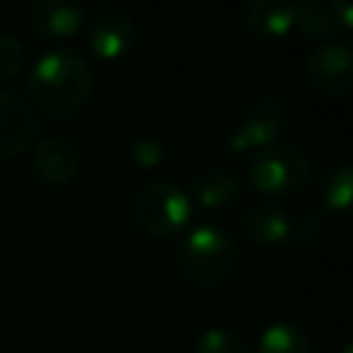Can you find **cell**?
<instances>
[{
  "label": "cell",
  "instance_id": "1",
  "mask_svg": "<svg viewBox=\"0 0 353 353\" xmlns=\"http://www.w3.org/2000/svg\"><path fill=\"white\" fill-rule=\"evenodd\" d=\"M25 88L44 116L69 119L88 105L94 94V74L80 52L69 47H50L28 69Z\"/></svg>",
  "mask_w": 353,
  "mask_h": 353
},
{
  "label": "cell",
  "instance_id": "2",
  "mask_svg": "<svg viewBox=\"0 0 353 353\" xmlns=\"http://www.w3.org/2000/svg\"><path fill=\"white\" fill-rule=\"evenodd\" d=\"M237 262H240V248L234 237L215 223H201L190 229V234L179 248V268L199 287L226 284L234 276Z\"/></svg>",
  "mask_w": 353,
  "mask_h": 353
},
{
  "label": "cell",
  "instance_id": "3",
  "mask_svg": "<svg viewBox=\"0 0 353 353\" xmlns=\"http://www.w3.org/2000/svg\"><path fill=\"white\" fill-rule=\"evenodd\" d=\"M312 179V160L292 143H273L248 160V182L270 201L301 193Z\"/></svg>",
  "mask_w": 353,
  "mask_h": 353
},
{
  "label": "cell",
  "instance_id": "4",
  "mask_svg": "<svg viewBox=\"0 0 353 353\" xmlns=\"http://www.w3.org/2000/svg\"><path fill=\"white\" fill-rule=\"evenodd\" d=\"M130 215L138 229L152 237H171L182 232L193 218V204L182 188L165 179H154L141 185L132 193Z\"/></svg>",
  "mask_w": 353,
  "mask_h": 353
},
{
  "label": "cell",
  "instance_id": "5",
  "mask_svg": "<svg viewBox=\"0 0 353 353\" xmlns=\"http://www.w3.org/2000/svg\"><path fill=\"white\" fill-rule=\"evenodd\" d=\"M287 124L281 102L262 91L243 102L237 121L229 132V149L232 152H259L265 146H273Z\"/></svg>",
  "mask_w": 353,
  "mask_h": 353
},
{
  "label": "cell",
  "instance_id": "6",
  "mask_svg": "<svg viewBox=\"0 0 353 353\" xmlns=\"http://www.w3.org/2000/svg\"><path fill=\"white\" fill-rule=\"evenodd\" d=\"M306 77L325 97H345L353 88V47L345 39L317 44L306 58Z\"/></svg>",
  "mask_w": 353,
  "mask_h": 353
},
{
  "label": "cell",
  "instance_id": "7",
  "mask_svg": "<svg viewBox=\"0 0 353 353\" xmlns=\"http://www.w3.org/2000/svg\"><path fill=\"white\" fill-rule=\"evenodd\" d=\"M135 22L121 11H102L85 25V47L99 61H116L135 44Z\"/></svg>",
  "mask_w": 353,
  "mask_h": 353
},
{
  "label": "cell",
  "instance_id": "8",
  "mask_svg": "<svg viewBox=\"0 0 353 353\" xmlns=\"http://www.w3.org/2000/svg\"><path fill=\"white\" fill-rule=\"evenodd\" d=\"M83 157L63 135H47L33 149V171L50 188H66L80 176Z\"/></svg>",
  "mask_w": 353,
  "mask_h": 353
},
{
  "label": "cell",
  "instance_id": "9",
  "mask_svg": "<svg viewBox=\"0 0 353 353\" xmlns=\"http://www.w3.org/2000/svg\"><path fill=\"white\" fill-rule=\"evenodd\" d=\"M39 132V119L33 113V108L11 94V91H0V160H11L17 154H22Z\"/></svg>",
  "mask_w": 353,
  "mask_h": 353
},
{
  "label": "cell",
  "instance_id": "10",
  "mask_svg": "<svg viewBox=\"0 0 353 353\" xmlns=\"http://www.w3.org/2000/svg\"><path fill=\"white\" fill-rule=\"evenodd\" d=\"M25 14L33 30L47 39H69L85 22L83 6L72 0H33L28 3Z\"/></svg>",
  "mask_w": 353,
  "mask_h": 353
},
{
  "label": "cell",
  "instance_id": "11",
  "mask_svg": "<svg viewBox=\"0 0 353 353\" xmlns=\"http://www.w3.org/2000/svg\"><path fill=\"white\" fill-rule=\"evenodd\" d=\"M243 25L256 39H281L295 25L292 0H254L243 11Z\"/></svg>",
  "mask_w": 353,
  "mask_h": 353
},
{
  "label": "cell",
  "instance_id": "12",
  "mask_svg": "<svg viewBox=\"0 0 353 353\" xmlns=\"http://www.w3.org/2000/svg\"><path fill=\"white\" fill-rule=\"evenodd\" d=\"M290 221H292V215L279 201H259V204L248 207L245 218H243L248 237L268 248H279L290 240Z\"/></svg>",
  "mask_w": 353,
  "mask_h": 353
},
{
  "label": "cell",
  "instance_id": "13",
  "mask_svg": "<svg viewBox=\"0 0 353 353\" xmlns=\"http://www.w3.org/2000/svg\"><path fill=\"white\" fill-rule=\"evenodd\" d=\"M240 182L223 168H199L188 182V199L190 204H199L204 210H221L229 201L237 199Z\"/></svg>",
  "mask_w": 353,
  "mask_h": 353
},
{
  "label": "cell",
  "instance_id": "14",
  "mask_svg": "<svg viewBox=\"0 0 353 353\" xmlns=\"http://www.w3.org/2000/svg\"><path fill=\"white\" fill-rule=\"evenodd\" d=\"M254 353H312V339L301 325L281 320L259 334Z\"/></svg>",
  "mask_w": 353,
  "mask_h": 353
},
{
  "label": "cell",
  "instance_id": "15",
  "mask_svg": "<svg viewBox=\"0 0 353 353\" xmlns=\"http://www.w3.org/2000/svg\"><path fill=\"white\" fill-rule=\"evenodd\" d=\"M350 196H353V168L347 163L334 165L320 185V201L325 212H347L350 207Z\"/></svg>",
  "mask_w": 353,
  "mask_h": 353
},
{
  "label": "cell",
  "instance_id": "16",
  "mask_svg": "<svg viewBox=\"0 0 353 353\" xmlns=\"http://www.w3.org/2000/svg\"><path fill=\"white\" fill-rule=\"evenodd\" d=\"M301 36H309V39H323V36H331L334 33V19H331V11H328V3H317V0H309V3H295V25Z\"/></svg>",
  "mask_w": 353,
  "mask_h": 353
},
{
  "label": "cell",
  "instance_id": "17",
  "mask_svg": "<svg viewBox=\"0 0 353 353\" xmlns=\"http://www.w3.org/2000/svg\"><path fill=\"white\" fill-rule=\"evenodd\" d=\"M325 234V215L317 210H303L298 218L290 221V240L298 248H314Z\"/></svg>",
  "mask_w": 353,
  "mask_h": 353
},
{
  "label": "cell",
  "instance_id": "18",
  "mask_svg": "<svg viewBox=\"0 0 353 353\" xmlns=\"http://www.w3.org/2000/svg\"><path fill=\"white\" fill-rule=\"evenodd\" d=\"M245 342L223 325H212L207 328L196 342H193V353H243Z\"/></svg>",
  "mask_w": 353,
  "mask_h": 353
},
{
  "label": "cell",
  "instance_id": "19",
  "mask_svg": "<svg viewBox=\"0 0 353 353\" xmlns=\"http://www.w3.org/2000/svg\"><path fill=\"white\" fill-rule=\"evenodd\" d=\"M22 66H25V50H22V44L11 33L0 30V85L17 80L22 74Z\"/></svg>",
  "mask_w": 353,
  "mask_h": 353
},
{
  "label": "cell",
  "instance_id": "20",
  "mask_svg": "<svg viewBox=\"0 0 353 353\" xmlns=\"http://www.w3.org/2000/svg\"><path fill=\"white\" fill-rule=\"evenodd\" d=\"M127 154H130V160H132L138 168H157V165L163 163V157H165V149H163V143H160L157 138H152V135H138V138L130 141Z\"/></svg>",
  "mask_w": 353,
  "mask_h": 353
},
{
  "label": "cell",
  "instance_id": "21",
  "mask_svg": "<svg viewBox=\"0 0 353 353\" xmlns=\"http://www.w3.org/2000/svg\"><path fill=\"white\" fill-rule=\"evenodd\" d=\"M331 19H334V30H350L353 28V8L345 0H331L328 3Z\"/></svg>",
  "mask_w": 353,
  "mask_h": 353
},
{
  "label": "cell",
  "instance_id": "22",
  "mask_svg": "<svg viewBox=\"0 0 353 353\" xmlns=\"http://www.w3.org/2000/svg\"><path fill=\"white\" fill-rule=\"evenodd\" d=\"M339 353H353V342H345V345H342V350H339Z\"/></svg>",
  "mask_w": 353,
  "mask_h": 353
},
{
  "label": "cell",
  "instance_id": "23",
  "mask_svg": "<svg viewBox=\"0 0 353 353\" xmlns=\"http://www.w3.org/2000/svg\"><path fill=\"white\" fill-rule=\"evenodd\" d=\"M243 353H254V350H248V347H243Z\"/></svg>",
  "mask_w": 353,
  "mask_h": 353
}]
</instances>
